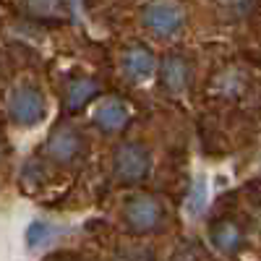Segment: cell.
Returning a JSON list of instances; mask_svg holds the SVG:
<instances>
[{
  "mask_svg": "<svg viewBox=\"0 0 261 261\" xmlns=\"http://www.w3.org/2000/svg\"><path fill=\"white\" fill-rule=\"evenodd\" d=\"M8 115L18 125H37L47 115V102L34 86H16L8 97Z\"/></svg>",
  "mask_w": 261,
  "mask_h": 261,
  "instance_id": "1",
  "label": "cell"
},
{
  "mask_svg": "<svg viewBox=\"0 0 261 261\" xmlns=\"http://www.w3.org/2000/svg\"><path fill=\"white\" fill-rule=\"evenodd\" d=\"M149 151L141 146V144H120L118 151H115V178L123 180V183H139L146 178L149 172Z\"/></svg>",
  "mask_w": 261,
  "mask_h": 261,
  "instance_id": "2",
  "label": "cell"
},
{
  "mask_svg": "<svg viewBox=\"0 0 261 261\" xmlns=\"http://www.w3.org/2000/svg\"><path fill=\"white\" fill-rule=\"evenodd\" d=\"M162 220V204L151 193H136L130 196L125 204V222L136 232H149L154 230Z\"/></svg>",
  "mask_w": 261,
  "mask_h": 261,
  "instance_id": "3",
  "label": "cell"
},
{
  "mask_svg": "<svg viewBox=\"0 0 261 261\" xmlns=\"http://www.w3.org/2000/svg\"><path fill=\"white\" fill-rule=\"evenodd\" d=\"M141 18L157 37H172L183 27L186 11L178 3H146L141 8Z\"/></svg>",
  "mask_w": 261,
  "mask_h": 261,
  "instance_id": "4",
  "label": "cell"
},
{
  "mask_svg": "<svg viewBox=\"0 0 261 261\" xmlns=\"http://www.w3.org/2000/svg\"><path fill=\"white\" fill-rule=\"evenodd\" d=\"M157 68V58L144 45H130L123 55V73L130 81H146Z\"/></svg>",
  "mask_w": 261,
  "mask_h": 261,
  "instance_id": "5",
  "label": "cell"
},
{
  "mask_svg": "<svg viewBox=\"0 0 261 261\" xmlns=\"http://www.w3.org/2000/svg\"><path fill=\"white\" fill-rule=\"evenodd\" d=\"M79 151H81V136H79L76 128L60 125V128L53 130V136L47 141V154L55 162H71Z\"/></svg>",
  "mask_w": 261,
  "mask_h": 261,
  "instance_id": "6",
  "label": "cell"
},
{
  "mask_svg": "<svg viewBox=\"0 0 261 261\" xmlns=\"http://www.w3.org/2000/svg\"><path fill=\"white\" fill-rule=\"evenodd\" d=\"M128 120H130V113H128L125 102L113 99V97L105 99V102H99L97 110H94V123H97L102 130H107V134H115V130L125 128Z\"/></svg>",
  "mask_w": 261,
  "mask_h": 261,
  "instance_id": "7",
  "label": "cell"
},
{
  "mask_svg": "<svg viewBox=\"0 0 261 261\" xmlns=\"http://www.w3.org/2000/svg\"><path fill=\"white\" fill-rule=\"evenodd\" d=\"M188 79H191V68L188 63L178 55H170L160 63V81L165 89L170 92H183L188 86Z\"/></svg>",
  "mask_w": 261,
  "mask_h": 261,
  "instance_id": "8",
  "label": "cell"
},
{
  "mask_svg": "<svg viewBox=\"0 0 261 261\" xmlns=\"http://www.w3.org/2000/svg\"><path fill=\"white\" fill-rule=\"evenodd\" d=\"M94 94H97V84L92 79H73L71 86H68V92H65V107H68L71 113H76Z\"/></svg>",
  "mask_w": 261,
  "mask_h": 261,
  "instance_id": "9",
  "label": "cell"
},
{
  "mask_svg": "<svg viewBox=\"0 0 261 261\" xmlns=\"http://www.w3.org/2000/svg\"><path fill=\"white\" fill-rule=\"evenodd\" d=\"M241 241H243L241 227H238L235 222H230V220H222V222H217L212 227V243L220 251H235L238 246H241Z\"/></svg>",
  "mask_w": 261,
  "mask_h": 261,
  "instance_id": "10",
  "label": "cell"
},
{
  "mask_svg": "<svg viewBox=\"0 0 261 261\" xmlns=\"http://www.w3.org/2000/svg\"><path fill=\"white\" fill-rule=\"evenodd\" d=\"M50 235H53V227H47L45 222H32V225H29V230H27V246L37 248V246L45 243Z\"/></svg>",
  "mask_w": 261,
  "mask_h": 261,
  "instance_id": "11",
  "label": "cell"
},
{
  "mask_svg": "<svg viewBox=\"0 0 261 261\" xmlns=\"http://www.w3.org/2000/svg\"><path fill=\"white\" fill-rule=\"evenodd\" d=\"M206 204V186L204 180H196L193 188H191V196H188V214H199Z\"/></svg>",
  "mask_w": 261,
  "mask_h": 261,
  "instance_id": "12",
  "label": "cell"
}]
</instances>
